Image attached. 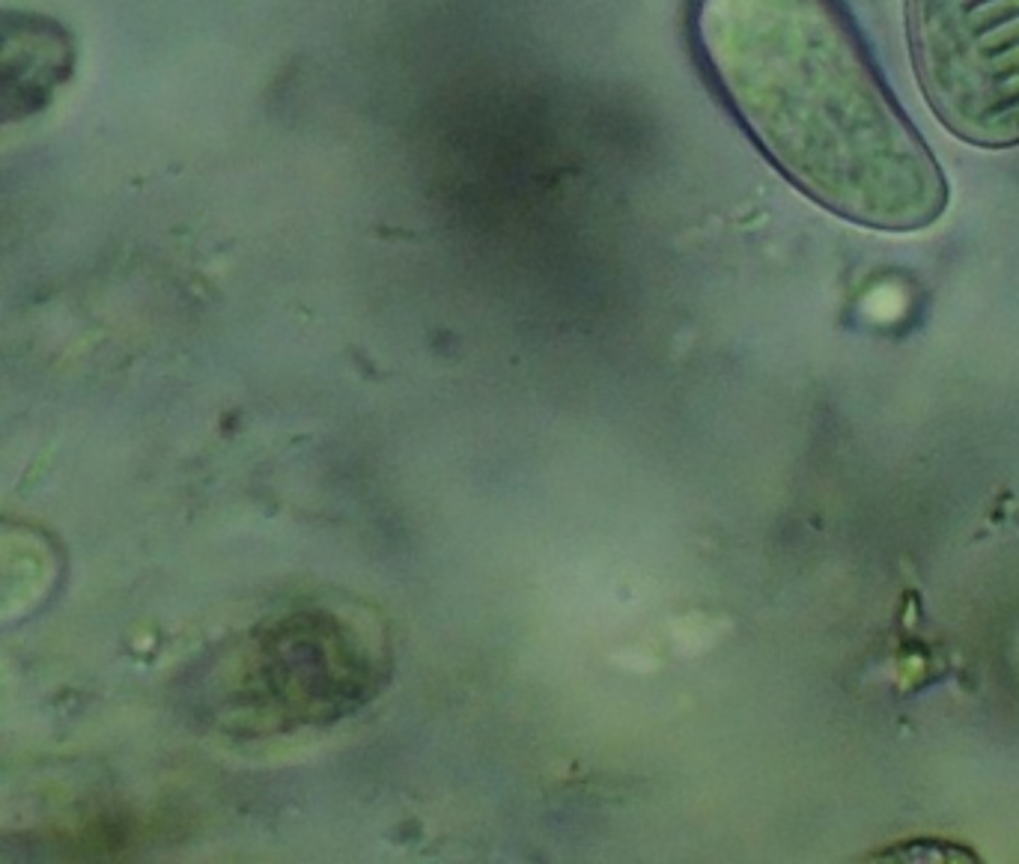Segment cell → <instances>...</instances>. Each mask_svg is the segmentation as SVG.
Here are the masks:
<instances>
[{"label":"cell","mask_w":1019,"mask_h":864,"mask_svg":"<svg viewBox=\"0 0 1019 864\" xmlns=\"http://www.w3.org/2000/svg\"><path fill=\"white\" fill-rule=\"evenodd\" d=\"M692 33L739 126L814 203L885 233L942 218L945 173L835 0H695Z\"/></svg>","instance_id":"obj_1"},{"label":"cell","mask_w":1019,"mask_h":864,"mask_svg":"<svg viewBox=\"0 0 1019 864\" xmlns=\"http://www.w3.org/2000/svg\"><path fill=\"white\" fill-rule=\"evenodd\" d=\"M915 78L936 120L987 149L1019 144V0H903Z\"/></svg>","instance_id":"obj_2"}]
</instances>
